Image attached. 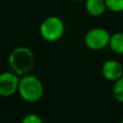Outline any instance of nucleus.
Returning <instances> with one entry per match:
<instances>
[{"mask_svg":"<svg viewBox=\"0 0 123 123\" xmlns=\"http://www.w3.org/2000/svg\"><path fill=\"white\" fill-rule=\"evenodd\" d=\"M19 78L18 74L13 72H2L0 74V96L8 97L18 90Z\"/></svg>","mask_w":123,"mask_h":123,"instance_id":"5","label":"nucleus"},{"mask_svg":"<svg viewBox=\"0 0 123 123\" xmlns=\"http://www.w3.org/2000/svg\"><path fill=\"white\" fill-rule=\"evenodd\" d=\"M107 9L112 12H122L123 11V0H106Z\"/></svg>","mask_w":123,"mask_h":123,"instance_id":"10","label":"nucleus"},{"mask_svg":"<svg viewBox=\"0 0 123 123\" xmlns=\"http://www.w3.org/2000/svg\"><path fill=\"white\" fill-rule=\"evenodd\" d=\"M85 9L92 16H100L107 10L106 0H85Z\"/></svg>","mask_w":123,"mask_h":123,"instance_id":"7","label":"nucleus"},{"mask_svg":"<svg viewBox=\"0 0 123 123\" xmlns=\"http://www.w3.org/2000/svg\"><path fill=\"white\" fill-rule=\"evenodd\" d=\"M22 123H43L42 119L36 113H29V115L25 116L22 120Z\"/></svg>","mask_w":123,"mask_h":123,"instance_id":"11","label":"nucleus"},{"mask_svg":"<svg viewBox=\"0 0 123 123\" xmlns=\"http://www.w3.org/2000/svg\"><path fill=\"white\" fill-rule=\"evenodd\" d=\"M120 123H123V119H122V120H121V122H120Z\"/></svg>","mask_w":123,"mask_h":123,"instance_id":"13","label":"nucleus"},{"mask_svg":"<svg viewBox=\"0 0 123 123\" xmlns=\"http://www.w3.org/2000/svg\"><path fill=\"white\" fill-rule=\"evenodd\" d=\"M102 74L105 79L115 82L118 79L123 77V66L121 65L120 62L116 60L106 61L103 64Z\"/></svg>","mask_w":123,"mask_h":123,"instance_id":"6","label":"nucleus"},{"mask_svg":"<svg viewBox=\"0 0 123 123\" xmlns=\"http://www.w3.org/2000/svg\"><path fill=\"white\" fill-rule=\"evenodd\" d=\"M65 31V25L58 16H49L41 23L40 35L45 41L54 42L63 37Z\"/></svg>","mask_w":123,"mask_h":123,"instance_id":"3","label":"nucleus"},{"mask_svg":"<svg viewBox=\"0 0 123 123\" xmlns=\"http://www.w3.org/2000/svg\"><path fill=\"white\" fill-rule=\"evenodd\" d=\"M9 64L16 74L25 76L34 68L35 55L28 48L18 47L11 52L9 56Z\"/></svg>","mask_w":123,"mask_h":123,"instance_id":"1","label":"nucleus"},{"mask_svg":"<svg viewBox=\"0 0 123 123\" xmlns=\"http://www.w3.org/2000/svg\"><path fill=\"white\" fill-rule=\"evenodd\" d=\"M72 1H78L79 2V1H85V0H72Z\"/></svg>","mask_w":123,"mask_h":123,"instance_id":"12","label":"nucleus"},{"mask_svg":"<svg viewBox=\"0 0 123 123\" xmlns=\"http://www.w3.org/2000/svg\"><path fill=\"white\" fill-rule=\"evenodd\" d=\"M109 47L115 53L123 54V32H116L111 35Z\"/></svg>","mask_w":123,"mask_h":123,"instance_id":"8","label":"nucleus"},{"mask_svg":"<svg viewBox=\"0 0 123 123\" xmlns=\"http://www.w3.org/2000/svg\"><path fill=\"white\" fill-rule=\"evenodd\" d=\"M110 41V35L105 28L96 27L92 28L85 34L84 42L85 45L90 50L93 51H99L109 45Z\"/></svg>","mask_w":123,"mask_h":123,"instance_id":"4","label":"nucleus"},{"mask_svg":"<svg viewBox=\"0 0 123 123\" xmlns=\"http://www.w3.org/2000/svg\"><path fill=\"white\" fill-rule=\"evenodd\" d=\"M112 93L115 98L120 103H123V77L115 81L112 87Z\"/></svg>","mask_w":123,"mask_h":123,"instance_id":"9","label":"nucleus"},{"mask_svg":"<svg viewBox=\"0 0 123 123\" xmlns=\"http://www.w3.org/2000/svg\"><path fill=\"white\" fill-rule=\"evenodd\" d=\"M43 84L38 77L34 74H25L19 79L18 92L19 96L25 102L28 103H36L41 99L43 95Z\"/></svg>","mask_w":123,"mask_h":123,"instance_id":"2","label":"nucleus"}]
</instances>
